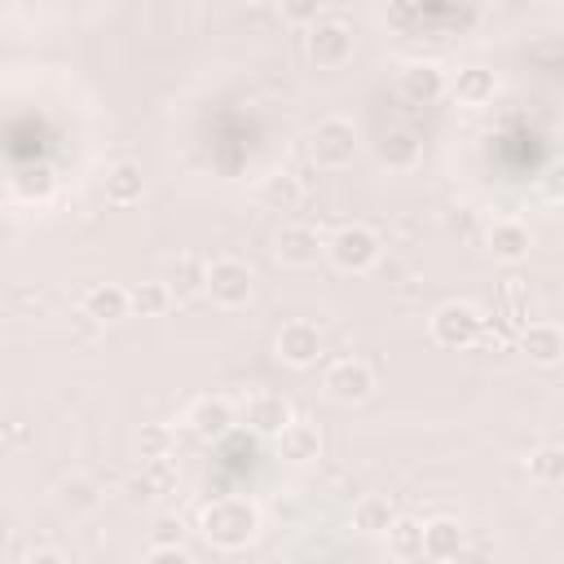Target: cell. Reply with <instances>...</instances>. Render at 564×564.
Listing matches in <instances>:
<instances>
[{
    "instance_id": "cell-12",
    "label": "cell",
    "mask_w": 564,
    "mask_h": 564,
    "mask_svg": "<svg viewBox=\"0 0 564 564\" xmlns=\"http://www.w3.org/2000/svg\"><path fill=\"white\" fill-rule=\"evenodd\" d=\"M445 88L454 93V101H458V106L480 110V106H489V101L498 97V75H494L489 66L471 62V66H458V70H454V79H445Z\"/></svg>"
},
{
    "instance_id": "cell-2",
    "label": "cell",
    "mask_w": 564,
    "mask_h": 564,
    "mask_svg": "<svg viewBox=\"0 0 564 564\" xmlns=\"http://www.w3.org/2000/svg\"><path fill=\"white\" fill-rule=\"evenodd\" d=\"M326 256H330V264L344 269V273H366V269L379 264L383 242H379V234H375L370 225H339V229L326 238Z\"/></svg>"
},
{
    "instance_id": "cell-21",
    "label": "cell",
    "mask_w": 564,
    "mask_h": 564,
    "mask_svg": "<svg viewBox=\"0 0 564 564\" xmlns=\"http://www.w3.org/2000/svg\"><path fill=\"white\" fill-rule=\"evenodd\" d=\"M278 454L291 458V463H313V458H322V432L304 419H291L278 432Z\"/></svg>"
},
{
    "instance_id": "cell-6",
    "label": "cell",
    "mask_w": 564,
    "mask_h": 564,
    "mask_svg": "<svg viewBox=\"0 0 564 564\" xmlns=\"http://www.w3.org/2000/svg\"><path fill=\"white\" fill-rule=\"evenodd\" d=\"M308 57H313V66H322V70H335V66H344L348 57H352V26L344 22V18H317L313 26H308Z\"/></svg>"
},
{
    "instance_id": "cell-28",
    "label": "cell",
    "mask_w": 564,
    "mask_h": 564,
    "mask_svg": "<svg viewBox=\"0 0 564 564\" xmlns=\"http://www.w3.org/2000/svg\"><path fill=\"white\" fill-rule=\"evenodd\" d=\"M53 172L48 167H26L22 176H13V194L22 198V203H44L48 194H53Z\"/></svg>"
},
{
    "instance_id": "cell-19",
    "label": "cell",
    "mask_w": 564,
    "mask_h": 564,
    "mask_svg": "<svg viewBox=\"0 0 564 564\" xmlns=\"http://www.w3.org/2000/svg\"><path fill=\"white\" fill-rule=\"evenodd\" d=\"M256 203L269 207V212H295V207L304 203V185H300V176H291V172H269V176H260V185H256Z\"/></svg>"
},
{
    "instance_id": "cell-20",
    "label": "cell",
    "mask_w": 564,
    "mask_h": 564,
    "mask_svg": "<svg viewBox=\"0 0 564 564\" xmlns=\"http://www.w3.org/2000/svg\"><path fill=\"white\" fill-rule=\"evenodd\" d=\"M485 242H489L494 260L520 264V260L529 256V247H533V234H529V225H520V220H494V229H489Z\"/></svg>"
},
{
    "instance_id": "cell-26",
    "label": "cell",
    "mask_w": 564,
    "mask_h": 564,
    "mask_svg": "<svg viewBox=\"0 0 564 564\" xmlns=\"http://www.w3.org/2000/svg\"><path fill=\"white\" fill-rule=\"evenodd\" d=\"M172 295H198L207 286V264L198 256H176L172 260V278H163Z\"/></svg>"
},
{
    "instance_id": "cell-17",
    "label": "cell",
    "mask_w": 564,
    "mask_h": 564,
    "mask_svg": "<svg viewBox=\"0 0 564 564\" xmlns=\"http://www.w3.org/2000/svg\"><path fill=\"white\" fill-rule=\"evenodd\" d=\"M97 326H110V322H123L128 317V286L119 282H97L84 291V304H79Z\"/></svg>"
},
{
    "instance_id": "cell-11",
    "label": "cell",
    "mask_w": 564,
    "mask_h": 564,
    "mask_svg": "<svg viewBox=\"0 0 564 564\" xmlns=\"http://www.w3.org/2000/svg\"><path fill=\"white\" fill-rule=\"evenodd\" d=\"M397 93L405 101H414V106H432V101L445 97V70L436 62H410L397 75Z\"/></svg>"
},
{
    "instance_id": "cell-9",
    "label": "cell",
    "mask_w": 564,
    "mask_h": 564,
    "mask_svg": "<svg viewBox=\"0 0 564 564\" xmlns=\"http://www.w3.org/2000/svg\"><path fill=\"white\" fill-rule=\"evenodd\" d=\"M273 256L286 269H308V264H317L326 256V242H322V234L313 225H282L278 238H273Z\"/></svg>"
},
{
    "instance_id": "cell-18",
    "label": "cell",
    "mask_w": 564,
    "mask_h": 564,
    "mask_svg": "<svg viewBox=\"0 0 564 564\" xmlns=\"http://www.w3.org/2000/svg\"><path fill=\"white\" fill-rule=\"evenodd\" d=\"M520 348H524V357L533 366H555L564 357V335H560L555 322H529L520 330Z\"/></svg>"
},
{
    "instance_id": "cell-13",
    "label": "cell",
    "mask_w": 564,
    "mask_h": 564,
    "mask_svg": "<svg viewBox=\"0 0 564 564\" xmlns=\"http://www.w3.org/2000/svg\"><path fill=\"white\" fill-rule=\"evenodd\" d=\"M242 419L251 423V432H260V436H278L295 414H291V401H286L282 392H256V397L247 401Z\"/></svg>"
},
{
    "instance_id": "cell-22",
    "label": "cell",
    "mask_w": 564,
    "mask_h": 564,
    "mask_svg": "<svg viewBox=\"0 0 564 564\" xmlns=\"http://www.w3.org/2000/svg\"><path fill=\"white\" fill-rule=\"evenodd\" d=\"M172 291L163 278H145V282H132L128 286V317H163L172 308Z\"/></svg>"
},
{
    "instance_id": "cell-25",
    "label": "cell",
    "mask_w": 564,
    "mask_h": 564,
    "mask_svg": "<svg viewBox=\"0 0 564 564\" xmlns=\"http://www.w3.org/2000/svg\"><path fill=\"white\" fill-rule=\"evenodd\" d=\"M383 538H388V551L397 560H419L423 555V524L414 516H392V524H388Z\"/></svg>"
},
{
    "instance_id": "cell-10",
    "label": "cell",
    "mask_w": 564,
    "mask_h": 564,
    "mask_svg": "<svg viewBox=\"0 0 564 564\" xmlns=\"http://www.w3.org/2000/svg\"><path fill=\"white\" fill-rule=\"evenodd\" d=\"M185 423H189V432H198L203 441H220V436L234 432L238 414H234V405H229L225 397H194L189 410H185Z\"/></svg>"
},
{
    "instance_id": "cell-29",
    "label": "cell",
    "mask_w": 564,
    "mask_h": 564,
    "mask_svg": "<svg viewBox=\"0 0 564 564\" xmlns=\"http://www.w3.org/2000/svg\"><path fill=\"white\" fill-rule=\"evenodd\" d=\"M172 463L167 458H159V463H141V476H137V489L145 494V498H154V494H167L172 489Z\"/></svg>"
},
{
    "instance_id": "cell-1",
    "label": "cell",
    "mask_w": 564,
    "mask_h": 564,
    "mask_svg": "<svg viewBox=\"0 0 564 564\" xmlns=\"http://www.w3.org/2000/svg\"><path fill=\"white\" fill-rule=\"evenodd\" d=\"M198 533H203L212 546H220V551H242V546H251L256 533H260V507H256L251 498H234V494L212 498V502L198 511Z\"/></svg>"
},
{
    "instance_id": "cell-32",
    "label": "cell",
    "mask_w": 564,
    "mask_h": 564,
    "mask_svg": "<svg viewBox=\"0 0 564 564\" xmlns=\"http://www.w3.org/2000/svg\"><path fill=\"white\" fill-rule=\"evenodd\" d=\"M282 13H286L291 22H317V18H322L317 0H291V4H282Z\"/></svg>"
},
{
    "instance_id": "cell-33",
    "label": "cell",
    "mask_w": 564,
    "mask_h": 564,
    "mask_svg": "<svg viewBox=\"0 0 564 564\" xmlns=\"http://www.w3.org/2000/svg\"><path fill=\"white\" fill-rule=\"evenodd\" d=\"M154 546H181V520L163 516V520L154 524Z\"/></svg>"
},
{
    "instance_id": "cell-34",
    "label": "cell",
    "mask_w": 564,
    "mask_h": 564,
    "mask_svg": "<svg viewBox=\"0 0 564 564\" xmlns=\"http://www.w3.org/2000/svg\"><path fill=\"white\" fill-rule=\"evenodd\" d=\"M22 564H66V555H62V551H53V546H35Z\"/></svg>"
},
{
    "instance_id": "cell-31",
    "label": "cell",
    "mask_w": 564,
    "mask_h": 564,
    "mask_svg": "<svg viewBox=\"0 0 564 564\" xmlns=\"http://www.w3.org/2000/svg\"><path fill=\"white\" fill-rule=\"evenodd\" d=\"M145 564H194V555L185 546H150Z\"/></svg>"
},
{
    "instance_id": "cell-14",
    "label": "cell",
    "mask_w": 564,
    "mask_h": 564,
    "mask_svg": "<svg viewBox=\"0 0 564 564\" xmlns=\"http://www.w3.org/2000/svg\"><path fill=\"white\" fill-rule=\"evenodd\" d=\"M463 542H467V529L454 520V516H436L423 524V555L445 564V560H458L463 555Z\"/></svg>"
},
{
    "instance_id": "cell-23",
    "label": "cell",
    "mask_w": 564,
    "mask_h": 564,
    "mask_svg": "<svg viewBox=\"0 0 564 564\" xmlns=\"http://www.w3.org/2000/svg\"><path fill=\"white\" fill-rule=\"evenodd\" d=\"M132 449L141 463H159V458H172L176 449V432L167 423H141L137 436H132Z\"/></svg>"
},
{
    "instance_id": "cell-8",
    "label": "cell",
    "mask_w": 564,
    "mask_h": 564,
    "mask_svg": "<svg viewBox=\"0 0 564 564\" xmlns=\"http://www.w3.org/2000/svg\"><path fill=\"white\" fill-rule=\"evenodd\" d=\"M273 352H278V361H286V366H295V370L313 366V361L322 357V330H317V322H308V317L282 322V330H278V339H273Z\"/></svg>"
},
{
    "instance_id": "cell-3",
    "label": "cell",
    "mask_w": 564,
    "mask_h": 564,
    "mask_svg": "<svg viewBox=\"0 0 564 564\" xmlns=\"http://www.w3.org/2000/svg\"><path fill=\"white\" fill-rule=\"evenodd\" d=\"M308 159H313L317 167H326V172L348 167V163L357 159V128H352L348 119H339V115L317 119L313 132H308Z\"/></svg>"
},
{
    "instance_id": "cell-4",
    "label": "cell",
    "mask_w": 564,
    "mask_h": 564,
    "mask_svg": "<svg viewBox=\"0 0 564 564\" xmlns=\"http://www.w3.org/2000/svg\"><path fill=\"white\" fill-rule=\"evenodd\" d=\"M485 335V313L471 300H449L432 313V339L441 348H471Z\"/></svg>"
},
{
    "instance_id": "cell-30",
    "label": "cell",
    "mask_w": 564,
    "mask_h": 564,
    "mask_svg": "<svg viewBox=\"0 0 564 564\" xmlns=\"http://www.w3.org/2000/svg\"><path fill=\"white\" fill-rule=\"evenodd\" d=\"M62 507H70V511H93V507H97V485L84 480V476L62 480Z\"/></svg>"
},
{
    "instance_id": "cell-35",
    "label": "cell",
    "mask_w": 564,
    "mask_h": 564,
    "mask_svg": "<svg viewBox=\"0 0 564 564\" xmlns=\"http://www.w3.org/2000/svg\"><path fill=\"white\" fill-rule=\"evenodd\" d=\"M4 181H9V176H4V167H0V189H4Z\"/></svg>"
},
{
    "instance_id": "cell-7",
    "label": "cell",
    "mask_w": 564,
    "mask_h": 564,
    "mask_svg": "<svg viewBox=\"0 0 564 564\" xmlns=\"http://www.w3.org/2000/svg\"><path fill=\"white\" fill-rule=\"evenodd\" d=\"M322 388H326L330 401H339V405H357V401H366V397L375 392V370H370L361 357H339V361L326 366Z\"/></svg>"
},
{
    "instance_id": "cell-5",
    "label": "cell",
    "mask_w": 564,
    "mask_h": 564,
    "mask_svg": "<svg viewBox=\"0 0 564 564\" xmlns=\"http://www.w3.org/2000/svg\"><path fill=\"white\" fill-rule=\"evenodd\" d=\"M203 291H207L212 304H220V308H242V304L251 300V291H256L251 264L238 260V256H220V260H212V264H207V286H203Z\"/></svg>"
},
{
    "instance_id": "cell-24",
    "label": "cell",
    "mask_w": 564,
    "mask_h": 564,
    "mask_svg": "<svg viewBox=\"0 0 564 564\" xmlns=\"http://www.w3.org/2000/svg\"><path fill=\"white\" fill-rule=\"evenodd\" d=\"M392 502L383 498V494H366L357 507H352V529L357 533H366V538H379V533H388V524H392Z\"/></svg>"
},
{
    "instance_id": "cell-16",
    "label": "cell",
    "mask_w": 564,
    "mask_h": 564,
    "mask_svg": "<svg viewBox=\"0 0 564 564\" xmlns=\"http://www.w3.org/2000/svg\"><path fill=\"white\" fill-rule=\"evenodd\" d=\"M375 154H379V163H388L392 172H410V167H419V159H423V141H419V132H410V128H388V132L379 137Z\"/></svg>"
},
{
    "instance_id": "cell-27",
    "label": "cell",
    "mask_w": 564,
    "mask_h": 564,
    "mask_svg": "<svg viewBox=\"0 0 564 564\" xmlns=\"http://www.w3.org/2000/svg\"><path fill=\"white\" fill-rule=\"evenodd\" d=\"M529 480H538V485H560V480H564V445H555V441L538 445V449L529 454Z\"/></svg>"
},
{
    "instance_id": "cell-15",
    "label": "cell",
    "mask_w": 564,
    "mask_h": 564,
    "mask_svg": "<svg viewBox=\"0 0 564 564\" xmlns=\"http://www.w3.org/2000/svg\"><path fill=\"white\" fill-rule=\"evenodd\" d=\"M101 194H106V203H115V207H132V203H141V194H145V172H141V163L119 159L115 167H106Z\"/></svg>"
}]
</instances>
